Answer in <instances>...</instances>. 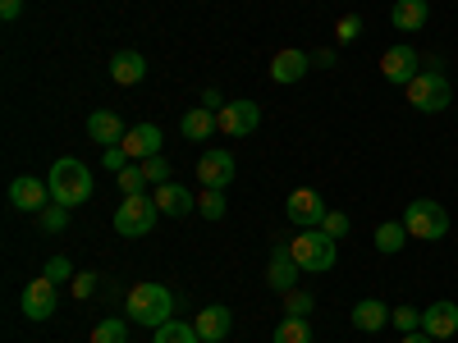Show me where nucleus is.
Listing matches in <instances>:
<instances>
[{
	"label": "nucleus",
	"mask_w": 458,
	"mask_h": 343,
	"mask_svg": "<svg viewBox=\"0 0 458 343\" xmlns=\"http://www.w3.org/2000/svg\"><path fill=\"white\" fill-rule=\"evenodd\" d=\"M47 188H51V202H60V206H83V202L92 197V170H88L83 161L64 156V161L51 165Z\"/></svg>",
	"instance_id": "nucleus-1"
},
{
	"label": "nucleus",
	"mask_w": 458,
	"mask_h": 343,
	"mask_svg": "<svg viewBox=\"0 0 458 343\" xmlns=\"http://www.w3.org/2000/svg\"><path fill=\"white\" fill-rule=\"evenodd\" d=\"M124 307H129V321H138V325H165L170 316H174V307H179V297L165 289V284H138V289H129V297H124Z\"/></svg>",
	"instance_id": "nucleus-2"
},
{
	"label": "nucleus",
	"mask_w": 458,
	"mask_h": 343,
	"mask_svg": "<svg viewBox=\"0 0 458 343\" xmlns=\"http://www.w3.org/2000/svg\"><path fill=\"white\" fill-rule=\"evenodd\" d=\"M289 252H293V261L308 275H326L330 265L339 261V243L326 234V229H298V238L289 243Z\"/></svg>",
	"instance_id": "nucleus-3"
},
{
	"label": "nucleus",
	"mask_w": 458,
	"mask_h": 343,
	"mask_svg": "<svg viewBox=\"0 0 458 343\" xmlns=\"http://www.w3.org/2000/svg\"><path fill=\"white\" fill-rule=\"evenodd\" d=\"M403 229H408V238H422V243H436L449 234V211L431 197H417L403 206Z\"/></svg>",
	"instance_id": "nucleus-4"
},
{
	"label": "nucleus",
	"mask_w": 458,
	"mask_h": 343,
	"mask_svg": "<svg viewBox=\"0 0 458 343\" xmlns=\"http://www.w3.org/2000/svg\"><path fill=\"white\" fill-rule=\"evenodd\" d=\"M403 92H408V105L422 110V114H440V110H449V101H454V88H449V79H445L440 69H422Z\"/></svg>",
	"instance_id": "nucleus-5"
},
{
	"label": "nucleus",
	"mask_w": 458,
	"mask_h": 343,
	"mask_svg": "<svg viewBox=\"0 0 458 343\" xmlns=\"http://www.w3.org/2000/svg\"><path fill=\"white\" fill-rule=\"evenodd\" d=\"M157 220H161V206H157V197H124L120 202V211H114V234H124V238H142V234H151L157 229Z\"/></svg>",
	"instance_id": "nucleus-6"
},
{
	"label": "nucleus",
	"mask_w": 458,
	"mask_h": 343,
	"mask_svg": "<svg viewBox=\"0 0 458 343\" xmlns=\"http://www.w3.org/2000/svg\"><path fill=\"white\" fill-rule=\"evenodd\" d=\"M326 202H321V193L317 188H293L289 193V202H284V215L298 224V229H321V220H326Z\"/></svg>",
	"instance_id": "nucleus-7"
},
{
	"label": "nucleus",
	"mask_w": 458,
	"mask_h": 343,
	"mask_svg": "<svg viewBox=\"0 0 458 343\" xmlns=\"http://www.w3.org/2000/svg\"><path fill=\"white\" fill-rule=\"evenodd\" d=\"M417 73H422V55H417L412 46H390L386 55H380V79L394 83V88H408Z\"/></svg>",
	"instance_id": "nucleus-8"
},
{
	"label": "nucleus",
	"mask_w": 458,
	"mask_h": 343,
	"mask_svg": "<svg viewBox=\"0 0 458 343\" xmlns=\"http://www.w3.org/2000/svg\"><path fill=\"white\" fill-rule=\"evenodd\" d=\"M216 124H220V133H229V138H248V133H257V124H261V105H257V101H229V105L216 114Z\"/></svg>",
	"instance_id": "nucleus-9"
},
{
	"label": "nucleus",
	"mask_w": 458,
	"mask_h": 343,
	"mask_svg": "<svg viewBox=\"0 0 458 343\" xmlns=\"http://www.w3.org/2000/svg\"><path fill=\"white\" fill-rule=\"evenodd\" d=\"M10 206H14V211H28V215H37L42 206H51V188H47V179L19 174V179L10 183Z\"/></svg>",
	"instance_id": "nucleus-10"
},
{
	"label": "nucleus",
	"mask_w": 458,
	"mask_h": 343,
	"mask_svg": "<svg viewBox=\"0 0 458 343\" xmlns=\"http://www.w3.org/2000/svg\"><path fill=\"white\" fill-rule=\"evenodd\" d=\"M23 316L28 321H51L55 316V302H60V293H55V284L42 275V280H32L28 289H23Z\"/></svg>",
	"instance_id": "nucleus-11"
},
{
	"label": "nucleus",
	"mask_w": 458,
	"mask_h": 343,
	"mask_svg": "<svg viewBox=\"0 0 458 343\" xmlns=\"http://www.w3.org/2000/svg\"><path fill=\"white\" fill-rule=\"evenodd\" d=\"M234 156H229V151H220V146H211L207 151V156L198 161V179H202V188H220V193H225V188L229 183H234Z\"/></svg>",
	"instance_id": "nucleus-12"
},
{
	"label": "nucleus",
	"mask_w": 458,
	"mask_h": 343,
	"mask_svg": "<svg viewBox=\"0 0 458 343\" xmlns=\"http://www.w3.org/2000/svg\"><path fill=\"white\" fill-rule=\"evenodd\" d=\"M124 120H120V114H114V110H92L88 114V138L106 151V146H120L124 142Z\"/></svg>",
	"instance_id": "nucleus-13"
},
{
	"label": "nucleus",
	"mask_w": 458,
	"mask_h": 343,
	"mask_svg": "<svg viewBox=\"0 0 458 343\" xmlns=\"http://www.w3.org/2000/svg\"><path fill=\"white\" fill-rule=\"evenodd\" d=\"M298 275H302V265L293 261V252L289 247H276L271 252V265H266V284H271L276 293H289V289H298Z\"/></svg>",
	"instance_id": "nucleus-14"
},
{
	"label": "nucleus",
	"mask_w": 458,
	"mask_h": 343,
	"mask_svg": "<svg viewBox=\"0 0 458 343\" xmlns=\"http://www.w3.org/2000/svg\"><path fill=\"white\" fill-rule=\"evenodd\" d=\"M308 69H312V55L289 46V51H280V55L271 60V83L289 88V83H298V79H308Z\"/></svg>",
	"instance_id": "nucleus-15"
},
{
	"label": "nucleus",
	"mask_w": 458,
	"mask_h": 343,
	"mask_svg": "<svg viewBox=\"0 0 458 343\" xmlns=\"http://www.w3.org/2000/svg\"><path fill=\"white\" fill-rule=\"evenodd\" d=\"M120 146L129 151V161H151V156H161V129L157 124H133Z\"/></svg>",
	"instance_id": "nucleus-16"
},
{
	"label": "nucleus",
	"mask_w": 458,
	"mask_h": 343,
	"mask_svg": "<svg viewBox=\"0 0 458 343\" xmlns=\"http://www.w3.org/2000/svg\"><path fill=\"white\" fill-rule=\"evenodd\" d=\"M106 69H110V79L120 83V88H138V83L147 79V60H142L138 51H114Z\"/></svg>",
	"instance_id": "nucleus-17"
},
{
	"label": "nucleus",
	"mask_w": 458,
	"mask_h": 343,
	"mask_svg": "<svg viewBox=\"0 0 458 343\" xmlns=\"http://www.w3.org/2000/svg\"><path fill=\"white\" fill-rule=\"evenodd\" d=\"M422 330L440 343V339H454L458 334V307L454 302H431V307L422 312Z\"/></svg>",
	"instance_id": "nucleus-18"
},
{
	"label": "nucleus",
	"mask_w": 458,
	"mask_h": 343,
	"mask_svg": "<svg viewBox=\"0 0 458 343\" xmlns=\"http://www.w3.org/2000/svg\"><path fill=\"white\" fill-rule=\"evenodd\" d=\"M390 23L399 32H422L431 23V5H427V0H394V5H390Z\"/></svg>",
	"instance_id": "nucleus-19"
},
{
	"label": "nucleus",
	"mask_w": 458,
	"mask_h": 343,
	"mask_svg": "<svg viewBox=\"0 0 458 343\" xmlns=\"http://www.w3.org/2000/svg\"><path fill=\"white\" fill-rule=\"evenodd\" d=\"M151 197H157L161 215H174V220H179V215H188V211H198V197L188 193L183 183H174V179H170V183H161V188H157V193H151Z\"/></svg>",
	"instance_id": "nucleus-20"
},
{
	"label": "nucleus",
	"mask_w": 458,
	"mask_h": 343,
	"mask_svg": "<svg viewBox=\"0 0 458 343\" xmlns=\"http://www.w3.org/2000/svg\"><path fill=\"white\" fill-rule=\"evenodd\" d=\"M193 325H198V339L202 343H220L229 330H234V316H229V307H202Z\"/></svg>",
	"instance_id": "nucleus-21"
},
{
	"label": "nucleus",
	"mask_w": 458,
	"mask_h": 343,
	"mask_svg": "<svg viewBox=\"0 0 458 343\" xmlns=\"http://www.w3.org/2000/svg\"><path fill=\"white\" fill-rule=\"evenodd\" d=\"M353 325H358L362 334H380V330L390 325V307H386L380 297H362L358 307H353Z\"/></svg>",
	"instance_id": "nucleus-22"
},
{
	"label": "nucleus",
	"mask_w": 458,
	"mask_h": 343,
	"mask_svg": "<svg viewBox=\"0 0 458 343\" xmlns=\"http://www.w3.org/2000/svg\"><path fill=\"white\" fill-rule=\"evenodd\" d=\"M216 129H220V124H216V110H207V105H193V110L179 120V133H183L188 142H207Z\"/></svg>",
	"instance_id": "nucleus-23"
},
{
	"label": "nucleus",
	"mask_w": 458,
	"mask_h": 343,
	"mask_svg": "<svg viewBox=\"0 0 458 343\" xmlns=\"http://www.w3.org/2000/svg\"><path fill=\"white\" fill-rule=\"evenodd\" d=\"M403 243H408L403 220H386V224H376V252L394 256V252H403Z\"/></svg>",
	"instance_id": "nucleus-24"
},
{
	"label": "nucleus",
	"mask_w": 458,
	"mask_h": 343,
	"mask_svg": "<svg viewBox=\"0 0 458 343\" xmlns=\"http://www.w3.org/2000/svg\"><path fill=\"white\" fill-rule=\"evenodd\" d=\"M151 343H202V339H198L193 321H165V325H157V339Z\"/></svg>",
	"instance_id": "nucleus-25"
},
{
	"label": "nucleus",
	"mask_w": 458,
	"mask_h": 343,
	"mask_svg": "<svg viewBox=\"0 0 458 343\" xmlns=\"http://www.w3.org/2000/svg\"><path fill=\"white\" fill-rule=\"evenodd\" d=\"M271 343H312V325L302 321V316H284L276 325V339Z\"/></svg>",
	"instance_id": "nucleus-26"
},
{
	"label": "nucleus",
	"mask_w": 458,
	"mask_h": 343,
	"mask_svg": "<svg viewBox=\"0 0 458 343\" xmlns=\"http://www.w3.org/2000/svg\"><path fill=\"white\" fill-rule=\"evenodd\" d=\"M37 229H42V234H64L69 229V206H60V202L42 206L37 211Z\"/></svg>",
	"instance_id": "nucleus-27"
},
{
	"label": "nucleus",
	"mask_w": 458,
	"mask_h": 343,
	"mask_svg": "<svg viewBox=\"0 0 458 343\" xmlns=\"http://www.w3.org/2000/svg\"><path fill=\"white\" fill-rule=\"evenodd\" d=\"M114 179H120V193H124V197H142L147 188H151V183H147V174H142V161H133L129 170H120Z\"/></svg>",
	"instance_id": "nucleus-28"
},
{
	"label": "nucleus",
	"mask_w": 458,
	"mask_h": 343,
	"mask_svg": "<svg viewBox=\"0 0 458 343\" xmlns=\"http://www.w3.org/2000/svg\"><path fill=\"white\" fill-rule=\"evenodd\" d=\"M280 297H284V316H302V321H308L312 307H317L308 289H289V293H280Z\"/></svg>",
	"instance_id": "nucleus-29"
},
{
	"label": "nucleus",
	"mask_w": 458,
	"mask_h": 343,
	"mask_svg": "<svg viewBox=\"0 0 458 343\" xmlns=\"http://www.w3.org/2000/svg\"><path fill=\"white\" fill-rule=\"evenodd\" d=\"M92 343H129V325L124 321H97V330H92Z\"/></svg>",
	"instance_id": "nucleus-30"
},
{
	"label": "nucleus",
	"mask_w": 458,
	"mask_h": 343,
	"mask_svg": "<svg viewBox=\"0 0 458 343\" xmlns=\"http://www.w3.org/2000/svg\"><path fill=\"white\" fill-rule=\"evenodd\" d=\"M225 193H220V188H207V193L198 197V215H207V220H225Z\"/></svg>",
	"instance_id": "nucleus-31"
},
{
	"label": "nucleus",
	"mask_w": 458,
	"mask_h": 343,
	"mask_svg": "<svg viewBox=\"0 0 458 343\" xmlns=\"http://www.w3.org/2000/svg\"><path fill=\"white\" fill-rule=\"evenodd\" d=\"M142 174H147V183H151V188H161V183H170V179H174V170H170V161H165V156L142 161Z\"/></svg>",
	"instance_id": "nucleus-32"
},
{
	"label": "nucleus",
	"mask_w": 458,
	"mask_h": 343,
	"mask_svg": "<svg viewBox=\"0 0 458 343\" xmlns=\"http://www.w3.org/2000/svg\"><path fill=\"white\" fill-rule=\"evenodd\" d=\"M42 275H47L51 284H73V275H79V271H73V265H69V256H51Z\"/></svg>",
	"instance_id": "nucleus-33"
},
{
	"label": "nucleus",
	"mask_w": 458,
	"mask_h": 343,
	"mask_svg": "<svg viewBox=\"0 0 458 343\" xmlns=\"http://www.w3.org/2000/svg\"><path fill=\"white\" fill-rule=\"evenodd\" d=\"M390 321H394V330H403V334L422 330V312H417V307H394V312H390Z\"/></svg>",
	"instance_id": "nucleus-34"
},
{
	"label": "nucleus",
	"mask_w": 458,
	"mask_h": 343,
	"mask_svg": "<svg viewBox=\"0 0 458 343\" xmlns=\"http://www.w3.org/2000/svg\"><path fill=\"white\" fill-rule=\"evenodd\" d=\"M101 165H106L110 174H120V170H129L133 161H129V151H124V146H106V151H101Z\"/></svg>",
	"instance_id": "nucleus-35"
},
{
	"label": "nucleus",
	"mask_w": 458,
	"mask_h": 343,
	"mask_svg": "<svg viewBox=\"0 0 458 343\" xmlns=\"http://www.w3.org/2000/svg\"><path fill=\"white\" fill-rule=\"evenodd\" d=\"M335 37H339V42H353V37H362V14H344V19L335 23Z\"/></svg>",
	"instance_id": "nucleus-36"
},
{
	"label": "nucleus",
	"mask_w": 458,
	"mask_h": 343,
	"mask_svg": "<svg viewBox=\"0 0 458 343\" xmlns=\"http://www.w3.org/2000/svg\"><path fill=\"white\" fill-rule=\"evenodd\" d=\"M321 229H326V234L339 243L344 234H349V215H344V211H326V220H321Z\"/></svg>",
	"instance_id": "nucleus-37"
},
{
	"label": "nucleus",
	"mask_w": 458,
	"mask_h": 343,
	"mask_svg": "<svg viewBox=\"0 0 458 343\" xmlns=\"http://www.w3.org/2000/svg\"><path fill=\"white\" fill-rule=\"evenodd\" d=\"M97 284H101V280H97L92 271H79V275H73V297H92Z\"/></svg>",
	"instance_id": "nucleus-38"
},
{
	"label": "nucleus",
	"mask_w": 458,
	"mask_h": 343,
	"mask_svg": "<svg viewBox=\"0 0 458 343\" xmlns=\"http://www.w3.org/2000/svg\"><path fill=\"white\" fill-rule=\"evenodd\" d=\"M335 46H321V51H312V69H335Z\"/></svg>",
	"instance_id": "nucleus-39"
},
{
	"label": "nucleus",
	"mask_w": 458,
	"mask_h": 343,
	"mask_svg": "<svg viewBox=\"0 0 458 343\" xmlns=\"http://www.w3.org/2000/svg\"><path fill=\"white\" fill-rule=\"evenodd\" d=\"M23 14V0H0V19H5V23H14Z\"/></svg>",
	"instance_id": "nucleus-40"
},
{
	"label": "nucleus",
	"mask_w": 458,
	"mask_h": 343,
	"mask_svg": "<svg viewBox=\"0 0 458 343\" xmlns=\"http://www.w3.org/2000/svg\"><path fill=\"white\" fill-rule=\"evenodd\" d=\"M202 105H207V110H216V114H220V110H225V105H229V101H225V96H220V92H216V88H207V92H202Z\"/></svg>",
	"instance_id": "nucleus-41"
},
{
	"label": "nucleus",
	"mask_w": 458,
	"mask_h": 343,
	"mask_svg": "<svg viewBox=\"0 0 458 343\" xmlns=\"http://www.w3.org/2000/svg\"><path fill=\"white\" fill-rule=\"evenodd\" d=\"M403 343H436L427 330H412V334H403Z\"/></svg>",
	"instance_id": "nucleus-42"
}]
</instances>
